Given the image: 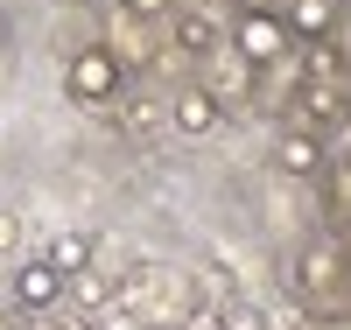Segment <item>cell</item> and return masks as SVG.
Masks as SVG:
<instances>
[{"label": "cell", "mask_w": 351, "mask_h": 330, "mask_svg": "<svg viewBox=\"0 0 351 330\" xmlns=\"http://www.w3.org/2000/svg\"><path fill=\"white\" fill-rule=\"evenodd\" d=\"M288 36L295 43H324L330 28H337V0H288Z\"/></svg>", "instance_id": "obj_11"}, {"label": "cell", "mask_w": 351, "mask_h": 330, "mask_svg": "<svg viewBox=\"0 0 351 330\" xmlns=\"http://www.w3.org/2000/svg\"><path fill=\"white\" fill-rule=\"evenodd\" d=\"M120 119H127V134H134V141H148V134H155V106H148V99H120Z\"/></svg>", "instance_id": "obj_13"}, {"label": "cell", "mask_w": 351, "mask_h": 330, "mask_svg": "<svg viewBox=\"0 0 351 330\" xmlns=\"http://www.w3.org/2000/svg\"><path fill=\"white\" fill-rule=\"evenodd\" d=\"M274 169H281V176H295V183L324 176V141H316V134H295V127H281V134H274Z\"/></svg>", "instance_id": "obj_7"}, {"label": "cell", "mask_w": 351, "mask_h": 330, "mask_svg": "<svg viewBox=\"0 0 351 330\" xmlns=\"http://www.w3.org/2000/svg\"><path fill=\"white\" fill-rule=\"evenodd\" d=\"M239 14H274V0H239Z\"/></svg>", "instance_id": "obj_19"}, {"label": "cell", "mask_w": 351, "mask_h": 330, "mask_svg": "<svg viewBox=\"0 0 351 330\" xmlns=\"http://www.w3.org/2000/svg\"><path fill=\"white\" fill-rule=\"evenodd\" d=\"M344 316H351V288H344Z\"/></svg>", "instance_id": "obj_22"}, {"label": "cell", "mask_w": 351, "mask_h": 330, "mask_svg": "<svg viewBox=\"0 0 351 330\" xmlns=\"http://www.w3.org/2000/svg\"><path fill=\"white\" fill-rule=\"evenodd\" d=\"M56 295H64V274H56L49 260H21V267H14V303H21V309L43 316V309H56Z\"/></svg>", "instance_id": "obj_8"}, {"label": "cell", "mask_w": 351, "mask_h": 330, "mask_svg": "<svg viewBox=\"0 0 351 330\" xmlns=\"http://www.w3.org/2000/svg\"><path fill=\"white\" fill-rule=\"evenodd\" d=\"M169 43L183 56H218L225 49V28H218V14L204 8V0H183V8L169 14Z\"/></svg>", "instance_id": "obj_5"}, {"label": "cell", "mask_w": 351, "mask_h": 330, "mask_svg": "<svg viewBox=\"0 0 351 330\" xmlns=\"http://www.w3.org/2000/svg\"><path fill=\"white\" fill-rule=\"evenodd\" d=\"M225 49L239 56V64L267 71V64H281V56L295 49V36H288L281 14H239V21H232V36H225Z\"/></svg>", "instance_id": "obj_3"}, {"label": "cell", "mask_w": 351, "mask_h": 330, "mask_svg": "<svg viewBox=\"0 0 351 330\" xmlns=\"http://www.w3.org/2000/svg\"><path fill=\"white\" fill-rule=\"evenodd\" d=\"M324 190H330V204L351 218V162H324Z\"/></svg>", "instance_id": "obj_12"}, {"label": "cell", "mask_w": 351, "mask_h": 330, "mask_svg": "<svg viewBox=\"0 0 351 330\" xmlns=\"http://www.w3.org/2000/svg\"><path fill=\"white\" fill-rule=\"evenodd\" d=\"M344 113H351V71H344Z\"/></svg>", "instance_id": "obj_21"}, {"label": "cell", "mask_w": 351, "mask_h": 330, "mask_svg": "<svg viewBox=\"0 0 351 330\" xmlns=\"http://www.w3.org/2000/svg\"><path fill=\"white\" fill-rule=\"evenodd\" d=\"M64 92L84 113H112V106L127 99V71L112 64L106 43H84V49H71V64H64Z\"/></svg>", "instance_id": "obj_1"}, {"label": "cell", "mask_w": 351, "mask_h": 330, "mask_svg": "<svg viewBox=\"0 0 351 330\" xmlns=\"http://www.w3.org/2000/svg\"><path fill=\"white\" fill-rule=\"evenodd\" d=\"M344 288H351V267H344V253H337V239H316V246H302L295 253V295L302 303H316V309H344Z\"/></svg>", "instance_id": "obj_2"}, {"label": "cell", "mask_w": 351, "mask_h": 330, "mask_svg": "<svg viewBox=\"0 0 351 330\" xmlns=\"http://www.w3.org/2000/svg\"><path fill=\"white\" fill-rule=\"evenodd\" d=\"M337 253H344V267H351V225H344V232H337Z\"/></svg>", "instance_id": "obj_20"}, {"label": "cell", "mask_w": 351, "mask_h": 330, "mask_svg": "<svg viewBox=\"0 0 351 330\" xmlns=\"http://www.w3.org/2000/svg\"><path fill=\"white\" fill-rule=\"evenodd\" d=\"M337 119H344V84H330V78H309L302 92L288 99V127H295V134H316V141H324Z\"/></svg>", "instance_id": "obj_4"}, {"label": "cell", "mask_w": 351, "mask_h": 330, "mask_svg": "<svg viewBox=\"0 0 351 330\" xmlns=\"http://www.w3.org/2000/svg\"><path fill=\"white\" fill-rule=\"evenodd\" d=\"M43 260H49L64 281H77L84 267H99V239H92V232H56L49 246H43Z\"/></svg>", "instance_id": "obj_9"}, {"label": "cell", "mask_w": 351, "mask_h": 330, "mask_svg": "<svg viewBox=\"0 0 351 330\" xmlns=\"http://www.w3.org/2000/svg\"><path fill=\"white\" fill-rule=\"evenodd\" d=\"M120 8H127L134 21H169L176 8H183V0H120Z\"/></svg>", "instance_id": "obj_15"}, {"label": "cell", "mask_w": 351, "mask_h": 330, "mask_svg": "<svg viewBox=\"0 0 351 330\" xmlns=\"http://www.w3.org/2000/svg\"><path fill=\"white\" fill-rule=\"evenodd\" d=\"M309 330H351V316H316Z\"/></svg>", "instance_id": "obj_18"}, {"label": "cell", "mask_w": 351, "mask_h": 330, "mask_svg": "<svg viewBox=\"0 0 351 330\" xmlns=\"http://www.w3.org/2000/svg\"><path fill=\"white\" fill-rule=\"evenodd\" d=\"M218 330H267V316L253 303H232V309H218Z\"/></svg>", "instance_id": "obj_14"}, {"label": "cell", "mask_w": 351, "mask_h": 330, "mask_svg": "<svg viewBox=\"0 0 351 330\" xmlns=\"http://www.w3.org/2000/svg\"><path fill=\"white\" fill-rule=\"evenodd\" d=\"M21 246V211H8V204H0V260H8Z\"/></svg>", "instance_id": "obj_16"}, {"label": "cell", "mask_w": 351, "mask_h": 330, "mask_svg": "<svg viewBox=\"0 0 351 330\" xmlns=\"http://www.w3.org/2000/svg\"><path fill=\"white\" fill-rule=\"evenodd\" d=\"M8 84H14V49L0 43V92H8Z\"/></svg>", "instance_id": "obj_17"}, {"label": "cell", "mask_w": 351, "mask_h": 330, "mask_svg": "<svg viewBox=\"0 0 351 330\" xmlns=\"http://www.w3.org/2000/svg\"><path fill=\"white\" fill-rule=\"evenodd\" d=\"M218 119H225V106L204 92V84H176V99H169V127L176 134L204 141V134H218Z\"/></svg>", "instance_id": "obj_6"}, {"label": "cell", "mask_w": 351, "mask_h": 330, "mask_svg": "<svg viewBox=\"0 0 351 330\" xmlns=\"http://www.w3.org/2000/svg\"><path fill=\"white\" fill-rule=\"evenodd\" d=\"M204 64H211V78H204V92H211L218 106H232V99H253V64H239L232 49L204 56Z\"/></svg>", "instance_id": "obj_10"}]
</instances>
